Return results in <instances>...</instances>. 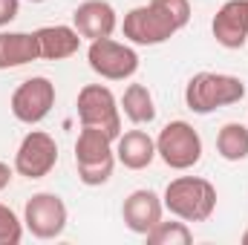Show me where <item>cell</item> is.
Returning <instances> with one entry per match:
<instances>
[{
  "instance_id": "7",
  "label": "cell",
  "mask_w": 248,
  "mask_h": 245,
  "mask_svg": "<svg viewBox=\"0 0 248 245\" xmlns=\"http://www.w3.org/2000/svg\"><path fill=\"white\" fill-rule=\"evenodd\" d=\"M87 63H90V69L95 75H101L107 81H124V78L136 75L139 55L127 44H119L113 38H98V41H90Z\"/></svg>"
},
{
  "instance_id": "12",
  "label": "cell",
  "mask_w": 248,
  "mask_h": 245,
  "mask_svg": "<svg viewBox=\"0 0 248 245\" xmlns=\"http://www.w3.org/2000/svg\"><path fill=\"white\" fill-rule=\"evenodd\" d=\"M162 211H165V202H162L153 190L141 187V190H133V193L124 199L122 219L133 234L147 237V231H153V228L162 222Z\"/></svg>"
},
{
  "instance_id": "17",
  "label": "cell",
  "mask_w": 248,
  "mask_h": 245,
  "mask_svg": "<svg viewBox=\"0 0 248 245\" xmlns=\"http://www.w3.org/2000/svg\"><path fill=\"white\" fill-rule=\"evenodd\" d=\"M217 153L225 162H243L248 159V127L240 122H228L217 133Z\"/></svg>"
},
{
  "instance_id": "11",
  "label": "cell",
  "mask_w": 248,
  "mask_h": 245,
  "mask_svg": "<svg viewBox=\"0 0 248 245\" xmlns=\"http://www.w3.org/2000/svg\"><path fill=\"white\" fill-rule=\"evenodd\" d=\"M211 32L219 46L243 49L248 44V0H225L211 20Z\"/></svg>"
},
{
  "instance_id": "16",
  "label": "cell",
  "mask_w": 248,
  "mask_h": 245,
  "mask_svg": "<svg viewBox=\"0 0 248 245\" xmlns=\"http://www.w3.org/2000/svg\"><path fill=\"white\" fill-rule=\"evenodd\" d=\"M38 46H41V58L46 61H63V58H72L81 46V35L75 26H41L38 32Z\"/></svg>"
},
{
  "instance_id": "19",
  "label": "cell",
  "mask_w": 248,
  "mask_h": 245,
  "mask_svg": "<svg viewBox=\"0 0 248 245\" xmlns=\"http://www.w3.org/2000/svg\"><path fill=\"white\" fill-rule=\"evenodd\" d=\"M147 243L150 245H190L193 243V231L187 228L185 219H179V222H159L153 231H147Z\"/></svg>"
},
{
  "instance_id": "1",
  "label": "cell",
  "mask_w": 248,
  "mask_h": 245,
  "mask_svg": "<svg viewBox=\"0 0 248 245\" xmlns=\"http://www.w3.org/2000/svg\"><path fill=\"white\" fill-rule=\"evenodd\" d=\"M190 20L187 0H150L147 6H136L124 15V38L139 46H159L170 41Z\"/></svg>"
},
{
  "instance_id": "18",
  "label": "cell",
  "mask_w": 248,
  "mask_h": 245,
  "mask_svg": "<svg viewBox=\"0 0 248 245\" xmlns=\"http://www.w3.org/2000/svg\"><path fill=\"white\" fill-rule=\"evenodd\" d=\"M122 110L133 124H150L156 119V104H153V95L144 84H130L124 90Z\"/></svg>"
},
{
  "instance_id": "13",
  "label": "cell",
  "mask_w": 248,
  "mask_h": 245,
  "mask_svg": "<svg viewBox=\"0 0 248 245\" xmlns=\"http://www.w3.org/2000/svg\"><path fill=\"white\" fill-rule=\"evenodd\" d=\"M72 26L78 29L81 38L98 41V38H113V32L119 26V17H116V9L107 0H84L72 12Z\"/></svg>"
},
{
  "instance_id": "24",
  "label": "cell",
  "mask_w": 248,
  "mask_h": 245,
  "mask_svg": "<svg viewBox=\"0 0 248 245\" xmlns=\"http://www.w3.org/2000/svg\"><path fill=\"white\" fill-rule=\"evenodd\" d=\"M29 3H44V0H29Z\"/></svg>"
},
{
  "instance_id": "8",
  "label": "cell",
  "mask_w": 248,
  "mask_h": 245,
  "mask_svg": "<svg viewBox=\"0 0 248 245\" xmlns=\"http://www.w3.org/2000/svg\"><path fill=\"white\" fill-rule=\"evenodd\" d=\"M23 225L38 240H55L66 228V205L58 193H35L23 205Z\"/></svg>"
},
{
  "instance_id": "23",
  "label": "cell",
  "mask_w": 248,
  "mask_h": 245,
  "mask_svg": "<svg viewBox=\"0 0 248 245\" xmlns=\"http://www.w3.org/2000/svg\"><path fill=\"white\" fill-rule=\"evenodd\" d=\"M243 245H248V231H246V234H243Z\"/></svg>"
},
{
  "instance_id": "10",
  "label": "cell",
  "mask_w": 248,
  "mask_h": 245,
  "mask_svg": "<svg viewBox=\"0 0 248 245\" xmlns=\"http://www.w3.org/2000/svg\"><path fill=\"white\" fill-rule=\"evenodd\" d=\"M58 165V144L49 133L44 130H32L23 136L17 153H15V173L26 176V179H44L52 173V168Z\"/></svg>"
},
{
  "instance_id": "21",
  "label": "cell",
  "mask_w": 248,
  "mask_h": 245,
  "mask_svg": "<svg viewBox=\"0 0 248 245\" xmlns=\"http://www.w3.org/2000/svg\"><path fill=\"white\" fill-rule=\"evenodd\" d=\"M17 9H20V0H0V26H9L17 17Z\"/></svg>"
},
{
  "instance_id": "2",
  "label": "cell",
  "mask_w": 248,
  "mask_h": 245,
  "mask_svg": "<svg viewBox=\"0 0 248 245\" xmlns=\"http://www.w3.org/2000/svg\"><path fill=\"white\" fill-rule=\"evenodd\" d=\"M243 98H246V81L225 72H196L185 87V104L196 116H208Z\"/></svg>"
},
{
  "instance_id": "9",
  "label": "cell",
  "mask_w": 248,
  "mask_h": 245,
  "mask_svg": "<svg viewBox=\"0 0 248 245\" xmlns=\"http://www.w3.org/2000/svg\"><path fill=\"white\" fill-rule=\"evenodd\" d=\"M12 116L23 124H38L44 122L52 107H55V84L44 75H35V78H26L15 92H12Z\"/></svg>"
},
{
  "instance_id": "20",
  "label": "cell",
  "mask_w": 248,
  "mask_h": 245,
  "mask_svg": "<svg viewBox=\"0 0 248 245\" xmlns=\"http://www.w3.org/2000/svg\"><path fill=\"white\" fill-rule=\"evenodd\" d=\"M23 228V219H17V214L9 205H0V245H20Z\"/></svg>"
},
{
  "instance_id": "15",
  "label": "cell",
  "mask_w": 248,
  "mask_h": 245,
  "mask_svg": "<svg viewBox=\"0 0 248 245\" xmlns=\"http://www.w3.org/2000/svg\"><path fill=\"white\" fill-rule=\"evenodd\" d=\"M41 58L35 32H0V69H17Z\"/></svg>"
},
{
  "instance_id": "6",
  "label": "cell",
  "mask_w": 248,
  "mask_h": 245,
  "mask_svg": "<svg viewBox=\"0 0 248 245\" xmlns=\"http://www.w3.org/2000/svg\"><path fill=\"white\" fill-rule=\"evenodd\" d=\"M75 107H78L81 127H98L110 138L122 136V107H119L116 95L110 92V87H104V84H87L78 92V104Z\"/></svg>"
},
{
  "instance_id": "4",
  "label": "cell",
  "mask_w": 248,
  "mask_h": 245,
  "mask_svg": "<svg viewBox=\"0 0 248 245\" xmlns=\"http://www.w3.org/2000/svg\"><path fill=\"white\" fill-rule=\"evenodd\" d=\"M165 208L185 222H205L217 208V187L202 176H179L165 187Z\"/></svg>"
},
{
  "instance_id": "3",
  "label": "cell",
  "mask_w": 248,
  "mask_h": 245,
  "mask_svg": "<svg viewBox=\"0 0 248 245\" xmlns=\"http://www.w3.org/2000/svg\"><path fill=\"white\" fill-rule=\"evenodd\" d=\"M113 141L116 138H110L98 127H81L78 141H75V168H78V179L87 187L110 182L113 168H116Z\"/></svg>"
},
{
  "instance_id": "14",
  "label": "cell",
  "mask_w": 248,
  "mask_h": 245,
  "mask_svg": "<svg viewBox=\"0 0 248 245\" xmlns=\"http://www.w3.org/2000/svg\"><path fill=\"white\" fill-rule=\"evenodd\" d=\"M116 159L127 170H144L156 159V138L144 130H127L116 138Z\"/></svg>"
},
{
  "instance_id": "22",
  "label": "cell",
  "mask_w": 248,
  "mask_h": 245,
  "mask_svg": "<svg viewBox=\"0 0 248 245\" xmlns=\"http://www.w3.org/2000/svg\"><path fill=\"white\" fill-rule=\"evenodd\" d=\"M9 182H12V168L0 162V190H6V187H9Z\"/></svg>"
},
{
  "instance_id": "5",
  "label": "cell",
  "mask_w": 248,
  "mask_h": 245,
  "mask_svg": "<svg viewBox=\"0 0 248 245\" xmlns=\"http://www.w3.org/2000/svg\"><path fill=\"white\" fill-rule=\"evenodd\" d=\"M156 156L170 170H190L202 159V136L187 122H170L156 136Z\"/></svg>"
}]
</instances>
